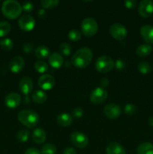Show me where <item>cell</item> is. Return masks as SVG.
<instances>
[{
  "instance_id": "cell-38",
  "label": "cell",
  "mask_w": 153,
  "mask_h": 154,
  "mask_svg": "<svg viewBox=\"0 0 153 154\" xmlns=\"http://www.w3.org/2000/svg\"><path fill=\"white\" fill-rule=\"evenodd\" d=\"M22 50L26 54H31L33 51H34V47L29 42H26L22 45Z\"/></svg>"
},
{
  "instance_id": "cell-13",
  "label": "cell",
  "mask_w": 153,
  "mask_h": 154,
  "mask_svg": "<svg viewBox=\"0 0 153 154\" xmlns=\"http://www.w3.org/2000/svg\"><path fill=\"white\" fill-rule=\"evenodd\" d=\"M21 96L16 93H10L6 96L4 99V104L8 108L10 109H14L19 106L21 103Z\"/></svg>"
},
{
  "instance_id": "cell-41",
  "label": "cell",
  "mask_w": 153,
  "mask_h": 154,
  "mask_svg": "<svg viewBox=\"0 0 153 154\" xmlns=\"http://www.w3.org/2000/svg\"><path fill=\"white\" fill-rule=\"evenodd\" d=\"M62 154H77V152L73 147H67L66 149H64Z\"/></svg>"
},
{
  "instance_id": "cell-32",
  "label": "cell",
  "mask_w": 153,
  "mask_h": 154,
  "mask_svg": "<svg viewBox=\"0 0 153 154\" xmlns=\"http://www.w3.org/2000/svg\"><path fill=\"white\" fill-rule=\"evenodd\" d=\"M59 52L61 55L64 56V57H68L71 54V47L69 44L62 43L59 46Z\"/></svg>"
},
{
  "instance_id": "cell-11",
  "label": "cell",
  "mask_w": 153,
  "mask_h": 154,
  "mask_svg": "<svg viewBox=\"0 0 153 154\" xmlns=\"http://www.w3.org/2000/svg\"><path fill=\"white\" fill-rule=\"evenodd\" d=\"M104 113L107 118L110 120H116L122 114L121 108L114 103H109L104 108Z\"/></svg>"
},
{
  "instance_id": "cell-21",
  "label": "cell",
  "mask_w": 153,
  "mask_h": 154,
  "mask_svg": "<svg viewBox=\"0 0 153 154\" xmlns=\"http://www.w3.org/2000/svg\"><path fill=\"white\" fill-rule=\"evenodd\" d=\"M50 51L49 48L44 45L37 47L34 50V56L40 60H44L50 56Z\"/></svg>"
},
{
  "instance_id": "cell-6",
  "label": "cell",
  "mask_w": 153,
  "mask_h": 154,
  "mask_svg": "<svg viewBox=\"0 0 153 154\" xmlns=\"http://www.w3.org/2000/svg\"><path fill=\"white\" fill-rule=\"evenodd\" d=\"M110 34L113 38L118 41H123L127 37V29L121 23H113L110 27Z\"/></svg>"
},
{
  "instance_id": "cell-31",
  "label": "cell",
  "mask_w": 153,
  "mask_h": 154,
  "mask_svg": "<svg viewBox=\"0 0 153 154\" xmlns=\"http://www.w3.org/2000/svg\"><path fill=\"white\" fill-rule=\"evenodd\" d=\"M0 46L4 51H11L14 48L13 41L10 38H4L0 41Z\"/></svg>"
},
{
  "instance_id": "cell-12",
  "label": "cell",
  "mask_w": 153,
  "mask_h": 154,
  "mask_svg": "<svg viewBox=\"0 0 153 154\" xmlns=\"http://www.w3.org/2000/svg\"><path fill=\"white\" fill-rule=\"evenodd\" d=\"M56 81L53 76L48 74H44L39 78L38 84L43 90H50L55 86Z\"/></svg>"
},
{
  "instance_id": "cell-36",
  "label": "cell",
  "mask_w": 153,
  "mask_h": 154,
  "mask_svg": "<svg viewBox=\"0 0 153 154\" xmlns=\"http://www.w3.org/2000/svg\"><path fill=\"white\" fill-rule=\"evenodd\" d=\"M33 8H34V5L31 2L26 1L22 3V9L25 11L26 12H31L33 10Z\"/></svg>"
},
{
  "instance_id": "cell-37",
  "label": "cell",
  "mask_w": 153,
  "mask_h": 154,
  "mask_svg": "<svg viewBox=\"0 0 153 154\" xmlns=\"http://www.w3.org/2000/svg\"><path fill=\"white\" fill-rule=\"evenodd\" d=\"M124 5L128 9H134L137 5L136 0H126L124 2Z\"/></svg>"
},
{
  "instance_id": "cell-43",
  "label": "cell",
  "mask_w": 153,
  "mask_h": 154,
  "mask_svg": "<svg viewBox=\"0 0 153 154\" xmlns=\"http://www.w3.org/2000/svg\"><path fill=\"white\" fill-rule=\"evenodd\" d=\"M148 123L150 126L153 127V117H151L150 118H148Z\"/></svg>"
},
{
  "instance_id": "cell-40",
  "label": "cell",
  "mask_w": 153,
  "mask_h": 154,
  "mask_svg": "<svg viewBox=\"0 0 153 154\" xmlns=\"http://www.w3.org/2000/svg\"><path fill=\"white\" fill-rule=\"evenodd\" d=\"M24 154H41L40 151L37 148H34V147H30L28 148L25 151Z\"/></svg>"
},
{
  "instance_id": "cell-34",
  "label": "cell",
  "mask_w": 153,
  "mask_h": 154,
  "mask_svg": "<svg viewBox=\"0 0 153 154\" xmlns=\"http://www.w3.org/2000/svg\"><path fill=\"white\" fill-rule=\"evenodd\" d=\"M136 107L133 104H127L124 108V112L128 116H133L136 113Z\"/></svg>"
},
{
  "instance_id": "cell-7",
  "label": "cell",
  "mask_w": 153,
  "mask_h": 154,
  "mask_svg": "<svg viewBox=\"0 0 153 154\" xmlns=\"http://www.w3.org/2000/svg\"><path fill=\"white\" fill-rule=\"evenodd\" d=\"M70 140L72 144L80 149L85 148L88 144V138L81 132H74L70 135Z\"/></svg>"
},
{
  "instance_id": "cell-27",
  "label": "cell",
  "mask_w": 153,
  "mask_h": 154,
  "mask_svg": "<svg viewBox=\"0 0 153 154\" xmlns=\"http://www.w3.org/2000/svg\"><path fill=\"white\" fill-rule=\"evenodd\" d=\"M11 29L10 24L7 21H0V37H4L9 34Z\"/></svg>"
},
{
  "instance_id": "cell-30",
  "label": "cell",
  "mask_w": 153,
  "mask_h": 154,
  "mask_svg": "<svg viewBox=\"0 0 153 154\" xmlns=\"http://www.w3.org/2000/svg\"><path fill=\"white\" fill-rule=\"evenodd\" d=\"M138 70L142 75H147L152 72V66L147 62H141L138 65Z\"/></svg>"
},
{
  "instance_id": "cell-33",
  "label": "cell",
  "mask_w": 153,
  "mask_h": 154,
  "mask_svg": "<svg viewBox=\"0 0 153 154\" xmlns=\"http://www.w3.org/2000/svg\"><path fill=\"white\" fill-rule=\"evenodd\" d=\"M16 138L20 142H26V141H28V138H29V132L26 129L20 130L16 134Z\"/></svg>"
},
{
  "instance_id": "cell-39",
  "label": "cell",
  "mask_w": 153,
  "mask_h": 154,
  "mask_svg": "<svg viewBox=\"0 0 153 154\" xmlns=\"http://www.w3.org/2000/svg\"><path fill=\"white\" fill-rule=\"evenodd\" d=\"M125 62L124 61V60L122 59H118V60L116 61L115 63V67L116 69H118V70H122V69H124L125 67Z\"/></svg>"
},
{
  "instance_id": "cell-25",
  "label": "cell",
  "mask_w": 153,
  "mask_h": 154,
  "mask_svg": "<svg viewBox=\"0 0 153 154\" xmlns=\"http://www.w3.org/2000/svg\"><path fill=\"white\" fill-rule=\"evenodd\" d=\"M34 69L38 73L44 74L48 71V65L43 60H38L34 63Z\"/></svg>"
},
{
  "instance_id": "cell-15",
  "label": "cell",
  "mask_w": 153,
  "mask_h": 154,
  "mask_svg": "<svg viewBox=\"0 0 153 154\" xmlns=\"http://www.w3.org/2000/svg\"><path fill=\"white\" fill-rule=\"evenodd\" d=\"M25 66L24 59L21 57H15L10 60L9 63V69L14 74L20 73Z\"/></svg>"
},
{
  "instance_id": "cell-23",
  "label": "cell",
  "mask_w": 153,
  "mask_h": 154,
  "mask_svg": "<svg viewBox=\"0 0 153 154\" xmlns=\"http://www.w3.org/2000/svg\"><path fill=\"white\" fill-rule=\"evenodd\" d=\"M152 51V48L151 45L148 44H143L137 47L136 50V54L140 57H146L150 55Z\"/></svg>"
},
{
  "instance_id": "cell-1",
  "label": "cell",
  "mask_w": 153,
  "mask_h": 154,
  "mask_svg": "<svg viewBox=\"0 0 153 154\" xmlns=\"http://www.w3.org/2000/svg\"><path fill=\"white\" fill-rule=\"evenodd\" d=\"M93 53L89 48L83 47L74 53L71 57V64L78 69H85L91 63Z\"/></svg>"
},
{
  "instance_id": "cell-8",
  "label": "cell",
  "mask_w": 153,
  "mask_h": 154,
  "mask_svg": "<svg viewBox=\"0 0 153 154\" xmlns=\"http://www.w3.org/2000/svg\"><path fill=\"white\" fill-rule=\"evenodd\" d=\"M108 93L105 89L102 87H97L94 89L90 94V101L94 105H100L106 100Z\"/></svg>"
},
{
  "instance_id": "cell-9",
  "label": "cell",
  "mask_w": 153,
  "mask_h": 154,
  "mask_svg": "<svg viewBox=\"0 0 153 154\" xmlns=\"http://www.w3.org/2000/svg\"><path fill=\"white\" fill-rule=\"evenodd\" d=\"M18 25L22 31L30 32L35 26V20L31 15L24 14L19 18Z\"/></svg>"
},
{
  "instance_id": "cell-16",
  "label": "cell",
  "mask_w": 153,
  "mask_h": 154,
  "mask_svg": "<svg viewBox=\"0 0 153 154\" xmlns=\"http://www.w3.org/2000/svg\"><path fill=\"white\" fill-rule=\"evenodd\" d=\"M140 35L148 45L153 44V26L151 25H144L140 28Z\"/></svg>"
},
{
  "instance_id": "cell-10",
  "label": "cell",
  "mask_w": 153,
  "mask_h": 154,
  "mask_svg": "<svg viewBox=\"0 0 153 154\" xmlns=\"http://www.w3.org/2000/svg\"><path fill=\"white\" fill-rule=\"evenodd\" d=\"M138 13L144 18L151 16L153 14V2L152 0H142L138 5Z\"/></svg>"
},
{
  "instance_id": "cell-42",
  "label": "cell",
  "mask_w": 153,
  "mask_h": 154,
  "mask_svg": "<svg viewBox=\"0 0 153 154\" xmlns=\"http://www.w3.org/2000/svg\"><path fill=\"white\" fill-rule=\"evenodd\" d=\"M109 84H110V81L106 78H103V79L100 80V86H101L102 88H104V87H108Z\"/></svg>"
},
{
  "instance_id": "cell-19",
  "label": "cell",
  "mask_w": 153,
  "mask_h": 154,
  "mask_svg": "<svg viewBox=\"0 0 153 154\" xmlns=\"http://www.w3.org/2000/svg\"><path fill=\"white\" fill-rule=\"evenodd\" d=\"M106 154H126V152L119 143L110 142L106 147Z\"/></svg>"
},
{
  "instance_id": "cell-3",
  "label": "cell",
  "mask_w": 153,
  "mask_h": 154,
  "mask_svg": "<svg viewBox=\"0 0 153 154\" xmlns=\"http://www.w3.org/2000/svg\"><path fill=\"white\" fill-rule=\"evenodd\" d=\"M17 119L23 126L32 129L38 125L39 122V116L37 112L32 110H22L17 114Z\"/></svg>"
},
{
  "instance_id": "cell-2",
  "label": "cell",
  "mask_w": 153,
  "mask_h": 154,
  "mask_svg": "<svg viewBox=\"0 0 153 154\" xmlns=\"http://www.w3.org/2000/svg\"><path fill=\"white\" fill-rule=\"evenodd\" d=\"M22 5L15 0H7L2 3V12L6 18L14 20L22 13Z\"/></svg>"
},
{
  "instance_id": "cell-4",
  "label": "cell",
  "mask_w": 153,
  "mask_h": 154,
  "mask_svg": "<svg viewBox=\"0 0 153 154\" xmlns=\"http://www.w3.org/2000/svg\"><path fill=\"white\" fill-rule=\"evenodd\" d=\"M98 30V23L94 18L86 17L81 23V31L86 37H92L97 33Z\"/></svg>"
},
{
  "instance_id": "cell-29",
  "label": "cell",
  "mask_w": 153,
  "mask_h": 154,
  "mask_svg": "<svg viewBox=\"0 0 153 154\" xmlns=\"http://www.w3.org/2000/svg\"><path fill=\"white\" fill-rule=\"evenodd\" d=\"M68 37L69 40L72 41V42H78L81 39L82 34L79 30L76 29H72L68 33Z\"/></svg>"
},
{
  "instance_id": "cell-26",
  "label": "cell",
  "mask_w": 153,
  "mask_h": 154,
  "mask_svg": "<svg viewBox=\"0 0 153 154\" xmlns=\"http://www.w3.org/2000/svg\"><path fill=\"white\" fill-rule=\"evenodd\" d=\"M56 147L51 143L44 144L40 149V153L41 154H56Z\"/></svg>"
},
{
  "instance_id": "cell-5",
  "label": "cell",
  "mask_w": 153,
  "mask_h": 154,
  "mask_svg": "<svg viewBox=\"0 0 153 154\" xmlns=\"http://www.w3.org/2000/svg\"><path fill=\"white\" fill-rule=\"evenodd\" d=\"M115 63L109 56H101L95 62L96 70L100 73H107L113 69Z\"/></svg>"
},
{
  "instance_id": "cell-28",
  "label": "cell",
  "mask_w": 153,
  "mask_h": 154,
  "mask_svg": "<svg viewBox=\"0 0 153 154\" xmlns=\"http://www.w3.org/2000/svg\"><path fill=\"white\" fill-rule=\"evenodd\" d=\"M59 4L58 0H42L40 1V5L45 9L55 8Z\"/></svg>"
},
{
  "instance_id": "cell-22",
  "label": "cell",
  "mask_w": 153,
  "mask_h": 154,
  "mask_svg": "<svg viewBox=\"0 0 153 154\" xmlns=\"http://www.w3.org/2000/svg\"><path fill=\"white\" fill-rule=\"evenodd\" d=\"M32 99L35 103L37 104H43L47 99V95L44 90H37L32 93Z\"/></svg>"
},
{
  "instance_id": "cell-24",
  "label": "cell",
  "mask_w": 153,
  "mask_h": 154,
  "mask_svg": "<svg viewBox=\"0 0 153 154\" xmlns=\"http://www.w3.org/2000/svg\"><path fill=\"white\" fill-rule=\"evenodd\" d=\"M137 154H153V144L149 142H143L139 144L136 148Z\"/></svg>"
},
{
  "instance_id": "cell-18",
  "label": "cell",
  "mask_w": 153,
  "mask_h": 154,
  "mask_svg": "<svg viewBox=\"0 0 153 154\" xmlns=\"http://www.w3.org/2000/svg\"><path fill=\"white\" fill-rule=\"evenodd\" d=\"M49 63L54 69H60L64 65V59L58 53H52L49 57Z\"/></svg>"
},
{
  "instance_id": "cell-35",
  "label": "cell",
  "mask_w": 153,
  "mask_h": 154,
  "mask_svg": "<svg viewBox=\"0 0 153 154\" xmlns=\"http://www.w3.org/2000/svg\"><path fill=\"white\" fill-rule=\"evenodd\" d=\"M84 111L82 108L80 107H76V108H74L73 111H72V116L76 118H80L83 116Z\"/></svg>"
},
{
  "instance_id": "cell-17",
  "label": "cell",
  "mask_w": 153,
  "mask_h": 154,
  "mask_svg": "<svg viewBox=\"0 0 153 154\" xmlns=\"http://www.w3.org/2000/svg\"><path fill=\"white\" fill-rule=\"evenodd\" d=\"M32 141L37 144H42L45 142L46 138V134L44 129L42 128H37L34 129L32 134Z\"/></svg>"
},
{
  "instance_id": "cell-14",
  "label": "cell",
  "mask_w": 153,
  "mask_h": 154,
  "mask_svg": "<svg viewBox=\"0 0 153 154\" xmlns=\"http://www.w3.org/2000/svg\"><path fill=\"white\" fill-rule=\"evenodd\" d=\"M19 88L21 93L26 96L31 93L33 90V81L29 77L24 76L20 79L19 83Z\"/></svg>"
},
{
  "instance_id": "cell-20",
  "label": "cell",
  "mask_w": 153,
  "mask_h": 154,
  "mask_svg": "<svg viewBox=\"0 0 153 154\" xmlns=\"http://www.w3.org/2000/svg\"><path fill=\"white\" fill-rule=\"evenodd\" d=\"M56 122L62 127H68L73 123V117L68 113H62L57 116Z\"/></svg>"
}]
</instances>
